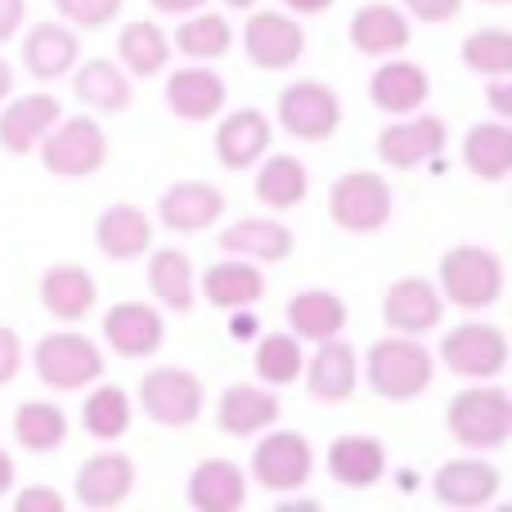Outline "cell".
<instances>
[{"mask_svg":"<svg viewBox=\"0 0 512 512\" xmlns=\"http://www.w3.org/2000/svg\"><path fill=\"white\" fill-rule=\"evenodd\" d=\"M450 436L454 445L472 454H486V450H504L512 441V396L495 382H481V387H463L459 396L450 400Z\"/></svg>","mask_w":512,"mask_h":512,"instance_id":"obj_1","label":"cell"},{"mask_svg":"<svg viewBox=\"0 0 512 512\" xmlns=\"http://www.w3.org/2000/svg\"><path fill=\"white\" fill-rule=\"evenodd\" d=\"M436 378V360L427 346H418V337L391 333L382 342L369 346V387L378 391L382 400H418Z\"/></svg>","mask_w":512,"mask_h":512,"instance_id":"obj_2","label":"cell"},{"mask_svg":"<svg viewBox=\"0 0 512 512\" xmlns=\"http://www.w3.org/2000/svg\"><path fill=\"white\" fill-rule=\"evenodd\" d=\"M436 274H441V297L459 310H490L504 297V256L477 243L450 248Z\"/></svg>","mask_w":512,"mask_h":512,"instance_id":"obj_3","label":"cell"},{"mask_svg":"<svg viewBox=\"0 0 512 512\" xmlns=\"http://www.w3.org/2000/svg\"><path fill=\"white\" fill-rule=\"evenodd\" d=\"M41 162L59 180H86L108 162V135L99 131L95 117H59L36 144Z\"/></svg>","mask_w":512,"mask_h":512,"instance_id":"obj_4","label":"cell"},{"mask_svg":"<svg viewBox=\"0 0 512 512\" xmlns=\"http://www.w3.org/2000/svg\"><path fill=\"white\" fill-rule=\"evenodd\" d=\"M391 185L378 171H346L328 189V221L346 234H378L391 221Z\"/></svg>","mask_w":512,"mask_h":512,"instance_id":"obj_5","label":"cell"},{"mask_svg":"<svg viewBox=\"0 0 512 512\" xmlns=\"http://www.w3.org/2000/svg\"><path fill=\"white\" fill-rule=\"evenodd\" d=\"M32 364H36V378L54 391H81L104 378V351L86 333H72V328L41 337L32 351Z\"/></svg>","mask_w":512,"mask_h":512,"instance_id":"obj_6","label":"cell"},{"mask_svg":"<svg viewBox=\"0 0 512 512\" xmlns=\"http://www.w3.org/2000/svg\"><path fill=\"white\" fill-rule=\"evenodd\" d=\"M441 364L454 378L490 382L508 369V333L486 319H468V324L450 328L441 342Z\"/></svg>","mask_w":512,"mask_h":512,"instance_id":"obj_7","label":"cell"},{"mask_svg":"<svg viewBox=\"0 0 512 512\" xmlns=\"http://www.w3.org/2000/svg\"><path fill=\"white\" fill-rule=\"evenodd\" d=\"M203 400V378L189 369H176V364H162V369L140 378V409L158 427H194V418L203 414Z\"/></svg>","mask_w":512,"mask_h":512,"instance_id":"obj_8","label":"cell"},{"mask_svg":"<svg viewBox=\"0 0 512 512\" xmlns=\"http://www.w3.org/2000/svg\"><path fill=\"white\" fill-rule=\"evenodd\" d=\"M279 126L292 140L324 144L342 126V99L324 81H292L288 90H279Z\"/></svg>","mask_w":512,"mask_h":512,"instance_id":"obj_9","label":"cell"},{"mask_svg":"<svg viewBox=\"0 0 512 512\" xmlns=\"http://www.w3.org/2000/svg\"><path fill=\"white\" fill-rule=\"evenodd\" d=\"M310 472H315V454H310V441L301 432H270L252 450V477L265 490H279V495L301 490Z\"/></svg>","mask_w":512,"mask_h":512,"instance_id":"obj_10","label":"cell"},{"mask_svg":"<svg viewBox=\"0 0 512 512\" xmlns=\"http://www.w3.org/2000/svg\"><path fill=\"white\" fill-rule=\"evenodd\" d=\"M243 50L261 72H283L306 54V32L297 18L279 14V9H256L243 27Z\"/></svg>","mask_w":512,"mask_h":512,"instance_id":"obj_11","label":"cell"},{"mask_svg":"<svg viewBox=\"0 0 512 512\" xmlns=\"http://www.w3.org/2000/svg\"><path fill=\"white\" fill-rule=\"evenodd\" d=\"M445 117H432V113H423V117H400V122H391V126H382V135H378V158L387 162V167H396V171H414V167H423V162H436L445 153Z\"/></svg>","mask_w":512,"mask_h":512,"instance_id":"obj_12","label":"cell"},{"mask_svg":"<svg viewBox=\"0 0 512 512\" xmlns=\"http://www.w3.org/2000/svg\"><path fill=\"white\" fill-rule=\"evenodd\" d=\"M445 297L432 279H396L382 297V319H387L391 333H405V337H423L441 324L445 315Z\"/></svg>","mask_w":512,"mask_h":512,"instance_id":"obj_13","label":"cell"},{"mask_svg":"<svg viewBox=\"0 0 512 512\" xmlns=\"http://www.w3.org/2000/svg\"><path fill=\"white\" fill-rule=\"evenodd\" d=\"M104 342L113 346L122 360H144V355L162 351L167 342V324L153 306L144 301H117L113 310H104Z\"/></svg>","mask_w":512,"mask_h":512,"instance_id":"obj_14","label":"cell"},{"mask_svg":"<svg viewBox=\"0 0 512 512\" xmlns=\"http://www.w3.org/2000/svg\"><path fill=\"white\" fill-rule=\"evenodd\" d=\"M225 216V194L212 180H180L162 194L158 221L176 234H203Z\"/></svg>","mask_w":512,"mask_h":512,"instance_id":"obj_15","label":"cell"},{"mask_svg":"<svg viewBox=\"0 0 512 512\" xmlns=\"http://www.w3.org/2000/svg\"><path fill=\"white\" fill-rule=\"evenodd\" d=\"M504 486V472L486 459H450L432 477V495L445 508H486Z\"/></svg>","mask_w":512,"mask_h":512,"instance_id":"obj_16","label":"cell"},{"mask_svg":"<svg viewBox=\"0 0 512 512\" xmlns=\"http://www.w3.org/2000/svg\"><path fill=\"white\" fill-rule=\"evenodd\" d=\"M99 301V283L86 265L59 261L41 274V306L45 315H54L59 324H81Z\"/></svg>","mask_w":512,"mask_h":512,"instance_id":"obj_17","label":"cell"},{"mask_svg":"<svg viewBox=\"0 0 512 512\" xmlns=\"http://www.w3.org/2000/svg\"><path fill=\"white\" fill-rule=\"evenodd\" d=\"M77 504L81 508H95V512H108V508H122L126 495L135 490V463L126 454H90L86 463L77 468Z\"/></svg>","mask_w":512,"mask_h":512,"instance_id":"obj_18","label":"cell"},{"mask_svg":"<svg viewBox=\"0 0 512 512\" xmlns=\"http://www.w3.org/2000/svg\"><path fill=\"white\" fill-rule=\"evenodd\" d=\"M225 77L212 72L207 63H194V68H176L167 77V104L180 122H212L225 108Z\"/></svg>","mask_w":512,"mask_h":512,"instance_id":"obj_19","label":"cell"},{"mask_svg":"<svg viewBox=\"0 0 512 512\" xmlns=\"http://www.w3.org/2000/svg\"><path fill=\"white\" fill-rule=\"evenodd\" d=\"M216 243H221L225 256H243V261H256V265H274V261H288V256H292V248H297V234H292L283 221L243 216V221L225 225Z\"/></svg>","mask_w":512,"mask_h":512,"instance_id":"obj_20","label":"cell"},{"mask_svg":"<svg viewBox=\"0 0 512 512\" xmlns=\"http://www.w3.org/2000/svg\"><path fill=\"white\" fill-rule=\"evenodd\" d=\"M270 122H265V113H256V108H234V113H225V122L216 126V158H221L225 171H248L252 162H261L265 153H270Z\"/></svg>","mask_w":512,"mask_h":512,"instance_id":"obj_21","label":"cell"},{"mask_svg":"<svg viewBox=\"0 0 512 512\" xmlns=\"http://www.w3.org/2000/svg\"><path fill=\"white\" fill-rule=\"evenodd\" d=\"M185 504L198 512H239L248 504V477L230 459H203L189 472Z\"/></svg>","mask_w":512,"mask_h":512,"instance_id":"obj_22","label":"cell"},{"mask_svg":"<svg viewBox=\"0 0 512 512\" xmlns=\"http://www.w3.org/2000/svg\"><path fill=\"white\" fill-rule=\"evenodd\" d=\"M414 41V27L387 0H373V5H360L351 18V45L364 54V59H387V54L409 50Z\"/></svg>","mask_w":512,"mask_h":512,"instance_id":"obj_23","label":"cell"},{"mask_svg":"<svg viewBox=\"0 0 512 512\" xmlns=\"http://www.w3.org/2000/svg\"><path fill=\"white\" fill-rule=\"evenodd\" d=\"M198 292H203L216 310H243V306H256V301L265 297V274L256 261L225 256V261L207 265V270L198 274Z\"/></svg>","mask_w":512,"mask_h":512,"instance_id":"obj_24","label":"cell"},{"mask_svg":"<svg viewBox=\"0 0 512 512\" xmlns=\"http://www.w3.org/2000/svg\"><path fill=\"white\" fill-rule=\"evenodd\" d=\"M301 373H306V391L315 400H324V405H342V400H351L355 387H360V360H355V351L346 342H337V337H328L315 351V360L301 364Z\"/></svg>","mask_w":512,"mask_h":512,"instance_id":"obj_25","label":"cell"},{"mask_svg":"<svg viewBox=\"0 0 512 512\" xmlns=\"http://www.w3.org/2000/svg\"><path fill=\"white\" fill-rule=\"evenodd\" d=\"M59 99L54 95H23L9 99V108L0 113V149L14 153V158H27L36 153V144L45 140L54 122H59Z\"/></svg>","mask_w":512,"mask_h":512,"instance_id":"obj_26","label":"cell"},{"mask_svg":"<svg viewBox=\"0 0 512 512\" xmlns=\"http://www.w3.org/2000/svg\"><path fill=\"white\" fill-rule=\"evenodd\" d=\"M382 472H387V445L378 441V436H337L333 445H328V477L337 481V486L346 490H369L382 481Z\"/></svg>","mask_w":512,"mask_h":512,"instance_id":"obj_27","label":"cell"},{"mask_svg":"<svg viewBox=\"0 0 512 512\" xmlns=\"http://www.w3.org/2000/svg\"><path fill=\"white\" fill-rule=\"evenodd\" d=\"M427 95H432L427 72L418 68V63H409V59H391V54H387V63H382V68L373 72V81H369V99L382 108V113H391V117L418 113V108L427 104Z\"/></svg>","mask_w":512,"mask_h":512,"instance_id":"obj_28","label":"cell"},{"mask_svg":"<svg viewBox=\"0 0 512 512\" xmlns=\"http://www.w3.org/2000/svg\"><path fill=\"white\" fill-rule=\"evenodd\" d=\"M95 243L108 261H135L153 248V221L149 212H140L135 203H117L108 207L95 221Z\"/></svg>","mask_w":512,"mask_h":512,"instance_id":"obj_29","label":"cell"},{"mask_svg":"<svg viewBox=\"0 0 512 512\" xmlns=\"http://www.w3.org/2000/svg\"><path fill=\"white\" fill-rule=\"evenodd\" d=\"M77 32L63 23H36L23 41V63L36 81H59L77 68Z\"/></svg>","mask_w":512,"mask_h":512,"instance_id":"obj_30","label":"cell"},{"mask_svg":"<svg viewBox=\"0 0 512 512\" xmlns=\"http://www.w3.org/2000/svg\"><path fill=\"white\" fill-rule=\"evenodd\" d=\"M274 418H279V400L261 387H248V382L230 387L221 400H216V427H221L225 436H239V441L265 432Z\"/></svg>","mask_w":512,"mask_h":512,"instance_id":"obj_31","label":"cell"},{"mask_svg":"<svg viewBox=\"0 0 512 512\" xmlns=\"http://www.w3.org/2000/svg\"><path fill=\"white\" fill-rule=\"evenodd\" d=\"M346 301L328 288H306L288 301V328L292 337H306V342H328L346 328Z\"/></svg>","mask_w":512,"mask_h":512,"instance_id":"obj_32","label":"cell"},{"mask_svg":"<svg viewBox=\"0 0 512 512\" xmlns=\"http://www.w3.org/2000/svg\"><path fill=\"white\" fill-rule=\"evenodd\" d=\"M463 167L477 180H499L512 176V126L508 122H477L463 135Z\"/></svg>","mask_w":512,"mask_h":512,"instance_id":"obj_33","label":"cell"},{"mask_svg":"<svg viewBox=\"0 0 512 512\" xmlns=\"http://www.w3.org/2000/svg\"><path fill=\"white\" fill-rule=\"evenodd\" d=\"M149 288L167 310L189 315V310H194V297H198V274H194L189 252H180V248H158L153 252L149 256Z\"/></svg>","mask_w":512,"mask_h":512,"instance_id":"obj_34","label":"cell"},{"mask_svg":"<svg viewBox=\"0 0 512 512\" xmlns=\"http://www.w3.org/2000/svg\"><path fill=\"white\" fill-rule=\"evenodd\" d=\"M256 203L274 207V212H292V207L306 203L310 194V171L306 162H297L292 153H270L261 162V176H256Z\"/></svg>","mask_w":512,"mask_h":512,"instance_id":"obj_35","label":"cell"},{"mask_svg":"<svg viewBox=\"0 0 512 512\" xmlns=\"http://www.w3.org/2000/svg\"><path fill=\"white\" fill-rule=\"evenodd\" d=\"M72 86H77V99L86 108H95V113H126L131 108V77H126L122 68H117L113 59H86L81 63V72L72 77Z\"/></svg>","mask_w":512,"mask_h":512,"instance_id":"obj_36","label":"cell"},{"mask_svg":"<svg viewBox=\"0 0 512 512\" xmlns=\"http://www.w3.org/2000/svg\"><path fill=\"white\" fill-rule=\"evenodd\" d=\"M14 441L32 454H50L68 441V414L50 400H23L14 409Z\"/></svg>","mask_w":512,"mask_h":512,"instance_id":"obj_37","label":"cell"},{"mask_svg":"<svg viewBox=\"0 0 512 512\" xmlns=\"http://www.w3.org/2000/svg\"><path fill=\"white\" fill-rule=\"evenodd\" d=\"M117 54H122V63H126V72H131V77H153V72H162V68H167V59H171V36L162 32L158 23L140 18V23H126L122 27Z\"/></svg>","mask_w":512,"mask_h":512,"instance_id":"obj_38","label":"cell"},{"mask_svg":"<svg viewBox=\"0 0 512 512\" xmlns=\"http://www.w3.org/2000/svg\"><path fill=\"white\" fill-rule=\"evenodd\" d=\"M230 41H234V32H230V23H225V14H203V9L185 14V23L171 36V45H176L185 59H198V63L221 59V54L230 50Z\"/></svg>","mask_w":512,"mask_h":512,"instance_id":"obj_39","label":"cell"},{"mask_svg":"<svg viewBox=\"0 0 512 512\" xmlns=\"http://www.w3.org/2000/svg\"><path fill=\"white\" fill-rule=\"evenodd\" d=\"M81 427H86L95 441H117V436L131 432V396L122 387H95L81 405Z\"/></svg>","mask_w":512,"mask_h":512,"instance_id":"obj_40","label":"cell"},{"mask_svg":"<svg viewBox=\"0 0 512 512\" xmlns=\"http://www.w3.org/2000/svg\"><path fill=\"white\" fill-rule=\"evenodd\" d=\"M301 364H306V355H301L297 337L292 333H270L256 342L252 351V369L261 382H270V387H288V382L301 378Z\"/></svg>","mask_w":512,"mask_h":512,"instance_id":"obj_41","label":"cell"},{"mask_svg":"<svg viewBox=\"0 0 512 512\" xmlns=\"http://www.w3.org/2000/svg\"><path fill=\"white\" fill-rule=\"evenodd\" d=\"M463 63L481 77H512V32L508 27H481L463 41Z\"/></svg>","mask_w":512,"mask_h":512,"instance_id":"obj_42","label":"cell"},{"mask_svg":"<svg viewBox=\"0 0 512 512\" xmlns=\"http://www.w3.org/2000/svg\"><path fill=\"white\" fill-rule=\"evenodd\" d=\"M54 9H59L68 23L86 27V32H99V27H108L117 18L122 0H54Z\"/></svg>","mask_w":512,"mask_h":512,"instance_id":"obj_43","label":"cell"},{"mask_svg":"<svg viewBox=\"0 0 512 512\" xmlns=\"http://www.w3.org/2000/svg\"><path fill=\"white\" fill-rule=\"evenodd\" d=\"M63 508H68L63 495L50 486H27V490H18V499H14V512H63Z\"/></svg>","mask_w":512,"mask_h":512,"instance_id":"obj_44","label":"cell"},{"mask_svg":"<svg viewBox=\"0 0 512 512\" xmlns=\"http://www.w3.org/2000/svg\"><path fill=\"white\" fill-rule=\"evenodd\" d=\"M405 9L418 18V23H450L463 9V0H405Z\"/></svg>","mask_w":512,"mask_h":512,"instance_id":"obj_45","label":"cell"},{"mask_svg":"<svg viewBox=\"0 0 512 512\" xmlns=\"http://www.w3.org/2000/svg\"><path fill=\"white\" fill-rule=\"evenodd\" d=\"M18 369H23V346H18V333L0 324V387L14 382Z\"/></svg>","mask_w":512,"mask_h":512,"instance_id":"obj_46","label":"cell"},{"mask_svg":"<svg viewBox=\"0 0 512 512\" xmlns=\"http://www.w3.org/2000/svg\"><path fill=\"white\" fill-rule=\"evenodd\" d=\"M486 104L495 108L499 117H512V77H490V86H486Z\"/></svg>","mask_w":512,"mask_h":512,"instance_id":"obj_47","label":"cell"},{"mask_svg":"<svg viewBox=\"0 0 512 512\" xmlns=\"http://www.w3.org/2000/svg\"><path fill=\"white\" fill-rule=\"evenodd\" d=\"M23 18H27V0H0V41H9L23 27Z\"/></svg>","mask_w":512,"mask_h":512,"instance_id":"obj_48","label":"cell"},{"mask_svg":"<svg viewBox=\"0 0 512 512\" xmlns=\"http://www.w3.org/2000/svg\"><path fill=\"white\" fill-rule=\"evenodd\" d=\"M158 14H194V9H203L207 0H149Z\"/></svg>","mask_w":512,"mask_h":512,"instance_id":"obj_49","label":"cell"},{"mask_svg":"<svg viewBox=\"0 0 512 512\" xmlns=\"http://www.w3.org/2000/svg\"><path fill=\"white\" fill-rule=\"evenodd\" d=\"M283 5H288L292 14H306V18H310V14H324L333 0H283Z\"/></svg>","mask_w":512,"mask_h":512,"instance_id":"obj_50","label":"cell"},{"mask_svg":"<svg viewBox=\"0 0 512 512\" xmlns=\"http://www.w3.org/2000/svg\"><path fill=\"white\" fill-rule=\"evenodd\" d=\"M9 486H14V459H9V454L0 450V499L9 495Z\"/></svg>","mask_w":512,"mask_h":512,"instance_id":"obj_51","label":"cell"},{"mask_svg":"<svg viewBox=\"0 0 512 512\" xmlns=\"http://www.w3.org/2000/svg\"><path fill=\"white\" fill-rule=\"evenodd\" d=\"M279 512H324V504L319 499H283Z\"/></svg>","mask_w":512,"mask_h":512,"instance_id":"obj_52","label":"cell"},{"mask_svg":"<svg viewBox=\"0 0 512 512\" xmlns=\"http://www.w3.org/2000/svg\"><path fill=\"white\" fill-rule=\"evenodd\" d=\"M9 90H14V72H9V63L0 59V104L9 99Z\"/></svg>","mask_w":512,"mask_h":512,"instance_id":"obj_53","label":"cell"},{"mask_svg":"<svg viewBox=\"0 0 512 512\" xmlns=\"http://www.w3.org/2000/svg\"><path fill=\"white\" fill-rule=\"evenodd\" d=\"M225 5H230V9H256L261 0H225Z\"/></svg>","mask_w":512,"mask_h":512,"instance_id":"obj_54","label":"cell"},{"mask_svg":"<svg viewBox=\"0 0 512 512\" xmlns=\"http://www.w3.org/2000/svg\"><path fill=\"white\" fill-rule=\"evenodd\" d=\"M486 5H508V0H486Z\"/></svg>","mask_w":512,"mask_h":512,"instance_id":"obj_55","label":"cell"}]
</instances>
